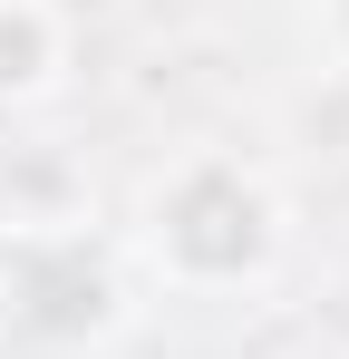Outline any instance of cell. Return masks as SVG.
<instances>
[{
    "label": "cell",
    "mask_w": 349,
    "mask_h": 359,
    "mask_svg": "<svg viewBox=\"0 0 349 359\" xmlns=\"http://www.w3.org/2000/svg\"><path fill=\"white\" fill-rule=\"evenodd\" d=\"M146 243H156V262H165L174 282L224 292V282H242V272L272 262L282 214H272L262 175H242V165H224V156H194V165H174V175L156 184Z\"/></svg>",
    "instance_id": "cell-1"
},
{
    "label": "cell",
    "mask_w": 349,
    "mask_h": 359,
    "mask_svg": "<svg viewBox=\"0 0 349 359\" xmlns=\"http://www.w3.org/2000/svg\"><path fill=\"white\" fill-rule=\"evenodd\" d=\"M49 78H58V10L0 0V97H39Z\"/></svg>",
    "instance_id": "cell-2"
},
{
    "label": "cell",
    "mask_w": 349,
    "mask_h": 359,
    "mask_svg": "<svg viewBox=\"0 0 349 359\" xmlns=\"http://www.w3.org/2000/svg\"><path fill=\"white\" fill-rule=\"evenodd\" d=\"M330 29H340V49H349V0H330Z\"/></svg>",
    "instance_id": "cell-3"
}]
</instances>
